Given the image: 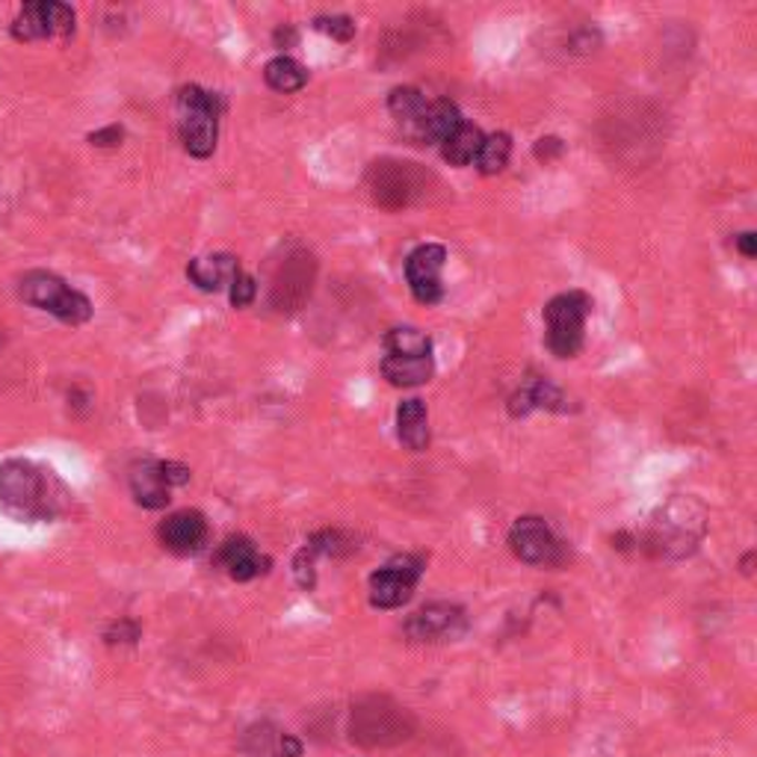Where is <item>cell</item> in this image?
<instances>
[{"mask_svg": "<svg viewBox=\"0 0 757 757\" xmlns=\"http://www.w3.org/2000/svg\"><path fill=\"white\" fill-rule=\"evenodd\" d=\"M65 489L45 468L24 459L0 464V507L19 521H54L65 509Z\"/></svg>", "mask_w": 757, "mask_h": 757, "instance_id": "cell-1", "label": "cell"}, {"mask_svg": "<svg viewBox=\"0 0 757 757\" xmlns=\"http://www.w3.org/2000/svg\"><path fill=\"white\" fill-rule=\"evenodd\" d=\"M219 95L205 92L202 86H184L178 92V134L187 154L205 161L216 152V136H219Z\"/></svg>", "mask_w": 757, "mask_h": 757, "instance_id": "cell-2", "label": "cell"}, {"mask_svg": "<svg viewBox=\"0 0 757 757\" xmlns=\"http://www.w3.org/2000/svg\"><path fill=\"white\" fill-rule=\"evenodd\" d=\"M704 535V512L695 507L693 500L677 498L659 509L657 521L651 524L648 544L657 556H686L695 551V544L702 542Z\"/></svg>", "mask_w": 757, "mask_h": 757, "instance_id": "cell-3", "label": "cell"}, {"mask_svg": "<svg viewBox=\"0 0 757 757\" xmlns=\"http://www.w3.org/2000/svg\"><path fill=\"white\" fill-rule=\"evenodd\" d=\"M592 314V296L583 290L553 296L544 305V326H548V349L556 358H574L583 349L586 338V317Z\"/></svg>", "mask_w": 757, "mask_h": 757, "instance_id": "cell-4", "label": "cell"}, {"mask_svg": "<svg viewBox=\"0 0 757 757\" xmlns=\"http://www.w3.org/2000/svg\"><path fill=\"white\" fill-rule=\"evenodd\" d=\"M19 294L24 303H30L39 311L54 314L57 320L69 323V326H81V323L92 320V303L90 296H83L81 290L69 287L54 273H28L21 278Z\"/></svg>", "mask_w": 757, "mask_h": 757, "instance_id": "cell-5", "label": "cell"}, {"mask_svg": "<svg viewBox=\"0 0 757 757\" xmlns=\"http://www.w3.org/2000/svg\"><path fill=\"white\" fill-rule=\"evenodd\" d=\"M367 190L376 205L400 211L418 202L420 193L427 190V175L418 170V163L376 161L367 170Z\"/></svg>", "mask_w": 757, "mask_h": 757, "instance_id": "cell-6", "label": "cell"}, {"mask_svg": "<svg viewBox=\"0 0 757 757\" xmlns=\"http://www.w3.org/2000/svg\"><path fill=\"white\" fill-rule=\"evenodd\" d=\"M314 278H317V260L308 249L287 252L269 282V305L278 314L299 311L311 299Z\"/></svg>", "mask_w": 757, "mask_h": 757, "instance_id": "cell-7", "label": "cell"}, {"mask_svg": "<svg viewBox=\"0 0 757 757\" xmlns=\"http://www.w3.org/2000/svg\"><path fill=\"white\" fill-rule=\"evenodd\" d=\"M423 569H427V562H423V556H415V553L397 556L388 565H382L370 577V604L379 606V610L402 606L415 595V586H418Z\"/></svg>", "mask_w": 757, "mask_h": 757, "instance_id": "cell-8", "label": "cell"}, {"mask_svg": "<svg viewBox=\"0 0 757 757\" xmlns=\"http://www.w3.org/2000/svg\"><path fill=\"white\" fill-rule=\"evenodd\" d=\"M74 30V10L69 3L57 0H37L24 3L12 21V37L19 42H37V39L69 37Z\"/></svg>", "mask_w": 757, "mask_h": 757, "instance_id": "cell-9", "label": "cell"}, {"mask_svg": "<svg viewBox=\"0 0 757 757\" xmlns=\"http://www.w3.org/2000/svg\"><path fill=\"white\" fill-rule=\"evenodd\" d=\"M447 264V249L441 243H423L411 252L406 260V278H409L411 296L420 305H436L444 296L441 287V269Z\"/></svg>", "mask_w": 757, "mask_h": 757, "instance_id": "cell-10", "label": "cell"}, {"mask_svg": "<svg viewBox=\"0 0 757 757\" xmlns=\"http://www.w3.org/2000/svg\"><path fill=\"white\" fill-rule=\"evenodd\" d=\"M509 544L518 560L526 565H553L560 560V542L548 521L539 515L518 518L509 530Z\"/></svg>", "mask_w": 757, "mask_h": 757, "instance_id": "cell-11", "label": "cell"}, {"mask_svg": "<svg viewBox=\"0 0 757 757\" xmlns=\"http://www.w3.org/2000/svg\"><path fill=\"white\" fill-rule=\"evenodd\" d=\"M468 631V615L456 604H427L406 622L415 642H453Z\"/></svg>", "mask_w": 757, "mask_h": 757, "instance_id": "cell-12", "label": "cell"}, {"mask_svg": "<svg viewBox=\"0 0 757 757\" xmlns=\"http://www.w3.org/2000/svg\"><path fill=\"white\" fill-rule=\"evenodd\" d=\"M157 535H161V544L170 553L190 556V553H198L205 548L207 521L202 512H196V509H181V512H172V515L163 521Z\"/></svg>", "mask_w": 757, "mask_h": 757, "instance_id": "cell-13", "label": "cell"}, {"mask_svg": "<svg viewBox=\"0 0 757 757\" xmlns=\"http://www.w3.org/2000/svg\"><path fill=\"white\" fill-rule=\"evenodd\" d=\"M216 562H219V565L228 571V577L237 580V583H249V580H255L258 574H264L269 565L267 556H260L255 542L246 539V535H232V539L219 548V553H216Z\"/></svg>", "mask_w": 757, "mask_h": 757, "instance_id": "cell-14", "label": "cell"}, {"mask_svg": "<svg viewBox=\"0 0 757 757\" xmlns=\"http://www.w3.org/2000/svg\"><path fill=\"white\" fill-rule=\"evenodd\" d=\"M535 409L569 411V397L548 379H530L509 397V415L512 418H526Z\"/></svg>", "mask_w": 757, "mask_h": 757, "instance_id": "cell-15", "label": "cell"}, {"mask_svg": "<svg viewBox=\"0 0 757 757\" xmlns=\"http://www.w3.org/2000/svg\"><path fill=\"white\" fill-rule=\"evenodd\" d=\"M388 110L391 116L397 119V125L402 127V134L409 140H418L423 136V122H427L429 101L423 99V92L415 90V86H397L388 95Z\"/></svg>", "mask_w": 757, "mask_h": 757, "instance_id": "cell-16", "label": "cell"}, {"mask_svg": "<svg viewBox=\"0 0 757 757\" xmlns=\"http://www.w3.org/2000/svg\"><path fill=\"white\" fill-rule=\"evenodd\" d=\"M131 491L140 507L145 509H163L170 507V482L163 480L161 462L143 459L131 468Z\"/></svg>", "mask_w": 757, "mask_h": 757, "instance_id": "cell-17", "label": "cell"}, {"mask_svg": "<svg viewBox=\"0 0 757 757\" xmlns=\"http://www.w3.org/2000/svg\"><path fill=\"white\" fill-rule=\"evenodd\" d=\"M241 260L234 255H207V258L190 260L187 278L198 290H207V294H216L234 282V276L241 273Z\"/></svg>", "mask_w": 757, "mask_h": 757, "instance_id": "cell-18", "label": "cell"}, {"mask_svg": "<svg viewBox=\"0 0 757 757\" xmlns=\"http://www.w3.org/2000/svg\"><path fill=\"white\" fill-rule=\"evenodd\" d=\"M397 436H400L402 447H409L415 453L427 450L429 447V415L423 400L411 397V400H402L400 409H397Z\"/></svg>", "mask_w": 757, "mask_h": 757, "instance_id": "cell-19", "label": "cell"}, {"mask_svg": "<svg viewBox=\"0 0 757 757\" xmlns=\"http://www.w3.org/2000/svg\"><path fill=\"white\" fill-rule=\"evenodd\" d=\"M432 356H385L382 376L397 388H418L432 379Z\"/></svg>", "mask_w": 757, "mask_h": 757, "instance_id": "cell-20", "label": "cell"}, {"mask_svg": "<svg viewBox=\"0 0 757 757\" xmlns=\"http://www.w3.org/2000/svg\"><path fill=\"white\" fill-rule=\"evenodd\" d=\"M462 113H459V108H456L453 101L450 99H438L429 104V113H427V122H423V136H420V143L423 145H444L450 136L462 127Z\"/></svg>", "mask_w": 757, "mask_h": 757, "instance_id": "cell-21", "label": "cell"}, {"mask_svg": "<svg viewBox=\"0 0 757 757\" xmlns=\"http://www.w3.org/2000/svg\"><path fill=\"white\" fill-rule=\"evenodd\" d=\"M264 81H267L269 90L276 92H299L308 83V72L305 65H299L294 57H276L264 65Z\"/></svg>", "mask_w": 757, "mask_h": 757, "instance_id": "cell-22", "label": "cell"}, {"mask_svg": "<svg viewBox=\"0 0 757 757\" xmlns=\"http://www.w3.org/2000/svg\"><path fill=\"white\" fill-rule=\"evenodd\" d=\"M482 140H485V136H482L480 127L462 122V127L441 145V154H444V161L450 163V166H468V163L477 161Z\"/></svg>", "mask_w": 757, "mask_h": 757, "instance_id": "cell-23", "label": "cell"}, {"mask_svg": "<svg viewBox=\"0 0 757 757\" xmlns=\"http://www.w3.org/2000/svg\"><path fill=\"white\" fill-rule=\"evenodd\" d=\"M388 356H432V340L427 331L411 329V326H397L385 335Z\"/></svg>", "mask_w": 757, "mask_h": 757, "instance_id": "cell-24", "label": "cell"}, {"mask_svg": "<svg viewBox=\"0 0 757 757\" xmlns=\"http://www.w3.org/2000/svg\"><path fill=\"white\" fill-rule=\"evenodd\" d=\"M509 154H512V140H509V134L500 131V134L485 136L480 145V154H477V170H480L482 175H498V172L507 170Z\"/></svg>", "mask_w": 757, "mask_h": 757, "instance_id": "cell-25", "label": "cell"}, {"mask_svg": "<svg viewBox=\"0 0 757 757\" xmlns=\"http://www.w3.org/2000/svg\"><path fill=\"white\" fill-rule=\"evenodd\" d=\"M314 28L335 39V42H349L356 37V21L349 16H320V19H314Z\"/></svg>", "mask_w": 757, "mask_h": 757, "instance_id": "cell-26", "label": "cell"}, {"mask_svg": "<svg viewBox=\"0 0 757 757\" xmlns=\"http://www.w3.org/2000/svg\"><path fill=\"white\" fill-rule=\"evenodd\" d=\"M228 296H232V305L234 308H246V305L255 303V296H258V282L249 276V273H237L234 276V282L228 285Z\"/></svg>", "mask_w": 757, "mask_h": 757, "instance_id": "cell-27", "label": "cell"}, {"mask_svg": "<svg viewBox=\"0 0 757 757\" xmlns=\"http://www.w3.org/2000/svg\"><path fill=\"white\" fill-rule=\"evenodd\" d=\"M314 562H317V553L305 544L303 551L296 553V562H294L296 580H299V586L303 589H314Z\"/></svg>", "mask_w": 757, "mask_h": 757, "instance_id": "cell-28", "label": "cell"}, {"mask_svg": "<svg viewBox=\"0 0 757 757\" xmlns=\"http://www.w3.org/2000/svg\"><path fill=\"white\" fill-rule=\"evenodd\" d=\"M104 640H108L110 645H116V642H136L140 640V624L131 622V618H122V622H116L108 633H104Z\"/></svg>", "mask_w": 757, "mask_h": 757, "instance_id": "cell-29", "label": "cell"}, {"mask_svg": "<svg viewBox=\"0 0 757 757\" xmlns=\"http://www.w3.org/2000/svg\"><path fill=\"white\" fill-rule=\"evenodd\" d=\"M562 152H565V145H562L560 136H544V140H539L533 149V154L539 161H553V157H560Z\"/></svg>", "mask_w": 757, "mask_h": 757, "instance_id": "cell-30", "label": "cell"}, {"mask_svg": "<svg viewBox=\"0 0 757 757\" xmlns=\"http://www.w3.org/2000/svg\"><path fill=\"white\" fill-rule=\"evenodd\" d=\"M161 473H163V480L170 482V489L190 482V468L181 462H161Z\"/></svg>", "mask_w": 757, "mask_h": 757, "instance_id": "cell-31", "label": "cell"}, {"mask_svg": "<svg viewBox=\"0 0 757 757\" xmlns=\"http://www.w3.org/2000/svg\"><path fill=\"white\" fill-rule=\"evenodd\" d=\"M122 136H125V131L119 125H110L104 127V131H95V134H90V143L99 145V149H113V145L122 143Z\"/></svg>", "mask_w": 757, "mask_h": 757, "instance_id": "cell-32", "label": "cell"}, {"mask_svg": "<svg viewBox=\"0 0 757 757\" xmlns=\"http://www.w3.org/2000/svg\"><path fill=\"white\" fill-rule=\"evenodd\" d=\"M276 757H303V743L294 737H278V746H276Z\"/></svg>", "mask_w": 757, "mask_h": 757, "instance_id": "cell-33", "label": "cell"}, {"mask_svg": "<svg viewBox=\"0 0 757 757\" xmlns=\"http://www.w3.org/2000/svg\"><path fill=\"white\" fill-rule=\"evenodd\" d=\"M737 249L743 258H755L757 255V234L755 232H743L737 237Z\"/></svg>", "mask_w": 757, "mask_h": 757, "instance_id": "cell-34", "label": "cell"}, {"mask_svg": "<svg viewBox=\"0 0 757 757\" xmlns=\"http://www.w3.org/2000/svg\"><path fill=\"white\" fill-rule=\"evenodd\" d=\"M296 42V30L294 28H282L276 30V45L278 48H290Z\"/></svg>", "mask_w": 757, "mask_h": 757, "instance_id": "cell-35", "label": "cell"}, {"mask_svg": "<svg viewBox=\"0 0 757 757\" xmlns=\"http://www.w3.org/2000/svg\"><path fill=\"white\" fill-rule=\"evenodd\" d=\"M751 560H755V553H748L746 560H743V571H746V574H751Z\"/></svg>", "mask_w": 757, "mask_h": 757, "instance_id": "cell-36", "label": "cell"}]
</instances>
